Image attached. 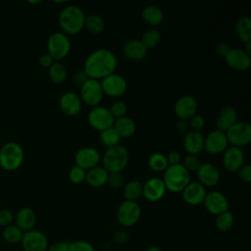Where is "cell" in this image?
<instances>
[{
	"label": "cell",
	"instance_id": "6da1fadb",
	"mask_svg": "<svg viewBox=\"0 0 251 251\" xmlns=\"http://www.w3.org/2000/svg\"><path fill=\"white\" fill-rule=\"evenodd\" d=\"M117 64V57L111 50L100 48L87 56L83 71L89 78L100 80L114 74Z\"/></svg>",
	"mask_w": 251,
	"mask_h": 251
},
{
	"label": "cell",
	"instance_id": "7a4b0ae2",
	"mask_svg": "<svg viewBox=\"0 0 251 251\" xmlns=\"http://www.w3.org/2000/svg\"><path fill=\"white\" fill-rule=\"evenodd\" d=\"M85 14L76 5H69L62 9L59 14V25L65 34L75 35L84 27Z\"/></svg>",
	"mask_w": 251,
	"mask_h": 251
},
{
	"label": "cell",
	"instance_id": "3957f363",
	"mask_svg": "<svg viewBox=\"0 0 251 251\" xmlns=\"http://www.w3.org/2000/svg\"><path fill=\"white\" fill-rule=\"evenodd\" d=\"M163 182L167 190L181 192L190 182V173L181 165H169L164 171Z\"/></svg>",
	"mask_w": 251,
	"mask_h": 251
},
{
	"label": "cell",
	"instance_id": "277c9868",
	"mask_svg": "<svg viewBox=\"0 0 251 251\" xmlns=\"http://www.w3.org/2000/svg\"><path fill=\"white\" fill-rule=\"evenodd\" d=\"M128 161V150L121 144L107 148L102 158L103 168H105L108 173L122 172L127 166Z\"/></svg>",
	"mask_w": 251,
	"mask_h": 251
},
{
	"label": "cell",
	"instance_id": "5b68a950",
	"mask_svg": "<svg viewBox=\"0 0 251 251\" xmlns=\"http://www.w3.org/2000/svg\"><path fill=\"white\" fill-rule=\"evenodd\" d=\"M24 157L23 147L15 141H8L0 149V166L6 171H15L22 166Z\"/></svg>",
	"mask_w": 251,
	"mask_h": 251
},
{
	"label": "cell",
	"instance_id": "8992f818",
	"mask_svg": "<svg viewBox=\"0 0 251 251\" xmlns=\"http://www.w3.org/2000/svg\"><path fill=\"white\" fill-rule=\"evenodd\" d=\"M47 53L54 59L60 61L66 58L71 51V41L64 32H55L47 40Z\"/></svg>",
	"mask_w": 251,
	"mask_h": 251
},
{
	"label": "cell",
	"instance_id": "52a82bcc",
	"mask_svg": "<svg viewBox=\"0 0 251 251\" xmlns=\"http://www.w3.org/2000/svg\"><path fill=\"white\" fill-rule=\"evenodd\" d=\"M141 217V208L136 201L125 200L117 209V221L126 227L134 226Z\"/></svg>",
	"mask_w": 251,
	"mask_h": 251
},
{
	"label": "cell",
	"instance_id": "ba28073f",
	"mask_svg": "<svg viewBox=\"0 0 251 251\" xmlns=\"http://www.w3.org/2000/svg\"><path fill=\"white\" fill-rule=\"evenodd\" d=\"M89 126L98 131H103L114 125L115 118L112 116L109 108L104 106H95L89 111L87 116Z\"/></svg>",
	"mask_w": 251,
	"mask_h": 251
},
{
	"label": "cell",
	"instance_id": "9c48e42d",
	"mask_svg": "<svg viewBox=\"0 0 251 251\" xmlns=\"http://www.w3.org/2000/svg\"><path fill=\"white\" fill-rule=\"evenodd\" d=\"M79 88V97L82 103L91 107L100 105L104 97V92L99 80L88 78Z\"/></svg>",
	"mask_w": 251,
	"mask_h": 251
},
{
	"label": "cell",
	"instance_id": "30bf717a",
	"mask_svg": "<svg viewBox=\"0 0 251 251\" xmlns=\"http://www.w3.org/2000/svg\"><path fill=\"white\" fill-rule=\"evenodd\" d=\"M226 134L228 143L241 148L251 141V126L247 122H236Z\"/></svg>",
	"mask_w": 251,
	"mask_h": 251
},
{
	"label": "cell",
	"instance_id": "8fae6325",
	"mask_svg": "<svg viewBox=\"0 0 251 251\" xmlns=\"http://www.w3.org/2000/svg\"><path fill=\"white\" fill-rule=\"evenodd\" d=\"M24 251H46L48 248V238L40 230L31 229L24 232L21 240Z\"/></svg>",
	"mask_w": 251,
	"mask_h": 251
},
{
	"label": "cell",
	"instance_id": "7c38bea8",
	"mask_svg": "<svg viewBox=\"0 0 251 251\" xmlns=\"http://www.w3.org/2000/svg\"><path fill=\"white\" fill-rule=\"evenodd\" d=\"M104 94L111 97H119L125 94L127 89V82L124 76L112 74L100 81Z\"/></svg>",
	"mask_w": 251,
	"mask_h": 251
},
{
	"label": "cell",
	"instance_id": "4fadbf2b",
	"mask_svg": "<svg viewBox=\"0 0 251 251\" xmlns=\"http://www.w3.org/2000/svg\"><path fill=\"white\" fill-rule=\"evenodd\" d=\"M227 138L226 132L218 129L210 131L204 137V149L211 155H218L223 153L227 148Z\"/></svg>",
	"mask_w": 251,
	"mask_h": 251
},
{
	"label": "cell",
	"instance_id": "5bb4252c",
	"mask_svg": "<svg viewBox=\"0 0 251 251\" xmlns=\"http://www.w3.org/2000/svg\"><path fill=\"white\" fill-rule=\"evenodd\" d=\"M100 161V153L98 150L91 146H85L78 149L75 155V166L87 171L96 166Z\"/></svg>",
	"mask_w": 251,
	"mask_h": 251
},
{
	"label": "cell",
	"instance_id": "9a60e30c",
	"mask_svg": "<svg viewBox=\"0 0 251 251\" xmlns=\"http://www.w3.org/2000/svg\"><path fill=\"white\" fill-rule=\"evenodd\" d=\"M204 205L206 210L212 215H219L226 211H228V201L225 194L218 190L207 192L204 199Z\"/></svg>",
	"mask_w": 251,
	"mask_h": 251
},
{
	"label": "cell",
	"instance_id": "2e32d148",
	"mask_svg": "<svg viewBox=\"0 0 251 251\" xmlns=\"http://www.w3.org/2000/svg\"><path fill=\"white\" fill-rule=\"evenodd\" d=\"M197 101L191 95H182L175 103L174 111L178 120L188 121L197 111Z\"/></svg>",
	"mask_w": 251,
	"mask_h": 251
},
{
	"label": "cell",
	"instance_id": "e0dca14e",
	"mask_svg": "<svg viewBox=\"0 0 251 251\" xmlns=\"http://www.w3.org/2000/svg\"><path fill=\"white\" fill-rule=\"evenodd\" d=\"M223 153L222 162L226 171L235 173L244 165V153L241 148L234 146L227 147Z\"/></svg>",
	"mask_w": 251,
	"mask_h": 251
},
{
	"label": "cell",
	"instance_id": "ac0fdd59",
	"mask_svg": "<svg viewBox=\"0 0 251 251\" xmlns=\"http://www.w3.org/2000/svg\"><path fill=\"white\" fill-rule=\"evenodd\" d=\"M181 192L184 202L190 206L202 204L207 194L206 187L198 181H190Z\"/></svg>",
	"mask_w": 251,
	"mask_h": 251
},
{
	"label": "cell",
	"instance_id": "d6986e66",
	"mask_svg": "<svg viewBox=\"0 0 251 251\" xmlns=\"http://www.w3.org/2000/svg\"><path fill=\"white\" fill-rule=\"evenodd\" d=\"M59 107L67 116H76L82 108V101L79 95L74 91L63 93L59 99Z\"/></svg>",
	"mask_w": 251,
	"mask_h": 251
},
{
	"label": "cell",
	"instance_id": "ffe728a7",
	"mask_svg": "<svg viewBox=\"0 0 251 251\" xmlns=\"http://www.w3.org/2000/svg\"><path fill=\"white\" fill-rule=\"evenodd\" d=\"M198 182L205 187H213L220 181V171L212 163H203L196 171Z\"/></svg>",
	"mask_w": 251,
	"mask_h": 251
},
{
	"label": "cell",
	"instance_id": "44dd1931",
	"mask_svg": "<svg viewBox=\"0 0 251 251\" xmlns=\"http://www.w3.org/2000/svg\"><path fill=\"white\" fill-rule=\"evenodd\" d=\"M166 191L167 189L162 178L151 177L143 184L142 196L150 202H156L164 197Z\"/></svg>",
	"mask_w": 251,
	"mask_h": 251
},
{
	"label": "cell",
	"instance_id": "7402d4cb",
	"mask_svg": "<svg viewBox=\"0 0 251 251\" xmlns=\"http://www.w3.org/2000/svg\"><path fill=\"white\" fill-rule=\"evenodd\" d=\"M226 64L235 71H246L251 65V59L243 49L230 48L226 56L225 57Z\"/></svg>",
	"mask_w": 251,
	"mask_h": 251
},
{
	"label": "cell",
	"instance_id": "603a6c76",
	"mask_svg": "<svg viewBox=\"0 0 251 251\" xmlns=\"http://www.w3.org/2000/svg\"><path fill=\"white\" fill-rule=\"evenodd\" d=\"M238 120L236 110L231 106H225L219 112L216 120V126L218 130L226 132Z\"/></svg>",
	"mask_w": 251,
	"mask_h": 251
},
{
	"label": "cell",
	"instance_id": "cb8c5ba5",
	"mask_svg": "<svg viewBox=\"0 0 251 251\" xmlns=\"http://www.w3.org/2000/svg\"><path fill=\"white\" fill-rule=\"evenodd\" d=\"M183 147L187 154L198 155L204 149V136L201 131L189 130L184 134Z\"/></svg>",
	"mask_w": 251,
	"mask_h": 251
},
{
	"label": "cell",
	"instance_id": "d4e9b609",
	"mask_svg": "<svg viewBox=\"0 0 251 251\" xmlns=\"http://www.w3.org/2000/svg\"><path fill=\"white\" fill-rule=\"evenodd\" d=\"M123 54L130 61H141L146 57L147 49L140 39H129L123 46Z\"/></svg>",
	"mask_w": 251,
	"mask_h": 251
},
{
	"label": "cell",
	"instance_id": "484cf974",
	"mask_svg": "<svg viewBox=\"0 0 251 251\" xmlns=\"http://www.w3.org/2000/svg\"><path fill=\"white\" fill-rule=\"evenodd\" d=\"M14 221L16 222V226L25 232L33 229L36 224V214L31 208L24 207L17 212Z\"/></svg>",
	"mask_w": 251,
	"mask_h": 251
},
{
	"label": "cell",
	"instance_id": "4316f807",
	"mask_svg": "<svg viewBox=\"0 0 251 251\" xmlns=\"http://www.w3.org/2000/svg\"><path fill=\"white\" fill-rule=\"evenodd\" d=\"M108 176L109 173L105 168L101 166H96L86 171L85 181L92 187H101L107 183Z\"/></svg>",
	"mask_w": 251,
	"mask_h": 251
},
{
	"label": "cell",
	"instance_id": "83f0119b",
	"mask_svg": "<svg viewBox=\"0 0 251 251\" xmlns=\"http://www.w3.org/2000/svg\"><path fill=\"white\" fill-rule=\"evenodd\" d=\"M113 127L118 131V133L121 135L122 138L123 137H130L136 131L135 122L127 116H124V117L115 119Z\"/></svg>",
	"mask_w": 251,
	"mask_h": 251
},
{
	"label": "cell",
	"instance_id": "f1b7e54d",
	"mask_svg": "<svg viewBox=\"0 0 251 251\" xmlns=\"http://www.w3.org/2000/svg\"><path fill=\"white\" fill-rule=\"evenodd\" d=\"M141 17L143 21L152 26L160 25L164 19V14L162 10L155 5L145 6L141 12Z\"/></svg>",
	"mask_w": 251,
	"mask_h": 251
},
{
	"label": "cell",
	"instance_id": "f546056e",
	"mask_svg": "<svg viewBox=\"0 0 251 251\" xmlns=\"http://www.w3.org/2000/svg\"><path fill=\"white\" fill-rule=\"evenodd\" d=\"M235 32L238 38L246 43L251 41V19L248 16L239 18L235 23Z\"/></svg>",
	"mask_w": 251,
	"mask_h": 251
},
{
	"label": "cell",
	"instance_id": "4dcf8cb0",
	"mask_svg": "<svg viewBox=\"0 0 251 251\" xmlns=\"http://www.w3.org/2000/svg\"><path fill=\"white\" fill-rule=\"evenodd\" d=\"M123 187H124L123 192L126 200L135 201L140 196H142L143 184L139 180H136V179L129 180L126 183H125Z\"/></svg>",
	"mask_w": 251,
	"mask_h": 251
},
{
	"label": "cell",
	"instance_id": "1f68e13d",
	"mask_svg": "<svg viewBox=\"0 0 251 251\" xmlns=\"http://www.w3.org/2000/svg\"><path fill=\"white\" fill-rule=\"evenodd\" d=\"M84 27L93 34L101 33L105 28V21L103 18L96 14H89L85 17Z\"/></svg>",
	"mask_w": 251,
	"mask_h": 251
},
{
	"label": "cell",
	"instance_id": "d6a6232c",
	"mask_svg": "<svg viewBox=\"0 0 251 251\" xmlns=\"http://www.w3.org/2000/svg\"><path fill=\"white\" fill-rule=\"evenodd\" d=\"M234 223V218L231 212L226 211L216 216L215 219V227L220 232H226L228 231Z\"/></svg>",
	"mask_w": 251,
	"mask_h": 251
},
{
	"label": "cell",
	"instance_id": "836d02e7",
	"mask_svg": "<svg viewBox=\"0 0 251 251\" xmlns=\"http://www.w3.org/2000/svg\"><path fill=\"white\" fill-rule=\"evenodd\" d=\"M50 79L57 84L63 83L67 78V69L60 61H55L48 71Z\"/></svg>",
	"mask_w": 251,
	"mask_h": 251
},
{
	"label": "cell",
	"instance_id": "e575fe53",
	"mask_svg": "<svg viewBox=\"0 0 251 251\" xmlns=\"http://www.w3.org/2000/svg\"><path fill=\"white\" fill-rule=\"evenodd\" d=\"M147 164L148 167L154 172H164L169 166L166 155L161 152L152 153L148 157Z\"/></svg>",
	"mask_w": 251,
	"mask_h": 251
},
{
	"label": "cell",
	"instance_id": "d590c367",
	"mask_svg": "<svg viewBox=\"0 0 251 251\" xmlns=\"http://www.w3.org/2000/svg\"><path fill=\"white\" fill-rule=\"evenodd\" d=\"M99 138H100V142L107 148L119 145L122 139L121 135L113 126L101 131Z\"/></svg>",
	"mask_w": 251,
	"mask_h": 251
},
{
	"label": "cell",
	"instance_id": "8d00e7d4",
	"mask_svg": "<svg viewBox=\"0 0 251 251\" xmlns=\"http://www.w3.org/2000/svg\"><path fill=\"white\" fill-rule=\"evenodd\" d=\"M2 235L6 242L16 244L21 242L24 235V231L21 230L16 225H10L4 228Z\"/></svg>",
	"mask_w": 251,
	"mask_h": 251
},
{
	"label": "cell",
	"instance_id": "74e56055",
	"mask_svg": "<svg viewBox=\"0 0 251 251\" xmlns=\"http://www.w3.org/2000/svg\"><path fill=\"white\" fill-rule=\"evenodd\" d=\"M142 44L146 47V49H152L156 47L160 41H161V34L160 32L155 29V28H150L147 29L143 34L140 39Z\"/></svg>",
	"mask_w": 251,
	"mask_h": 251
},
{
	"label": "cell",
	"instance_id": "f35d334b",
	"mask_svg": "<svg viewBox=\"0 0 251 251\" xmlns=\"http://www.w3.org/2000/svg\"><path fill=\"white\" fill-rule=\"evenodd\" d=\"M86 171L78 166H74L69 172V179L74 184H79L85 181Z\"/></svg>",
	"mask_w": 251,
	"mask_h": 251
},
{
	"label": "cell",
	"instance_id": "ab89813d",
	"mask_svg": "<svg viewBox=\"0 0 251 251\" xmlns=\"http://www.w3.org/2000/svg\"><path fill=\"white\" fill-rule=\"evenodd\" d=\"M107 183L113 189L122 188L125 185V176L122 172L118 173H109Z\"/></svg>",
	"mask_w": 251,
	"mask_h": 251
},
{
	"label": "cell",
	"instance_id": "60d3db41",
	"mask_svg": "<svg viewBox=\"0 0 251 251\" xmlns=\"http://www.w3.org/2000/svg\"><path fill=\"white\" fill-rule=\"evenodd\" d=\"M201 164H202V163H201L200 159H199L196 155L187 154V155L183 158V161H182V164H181V165H182L188 172H191V171H197Z\"/></svg>",
	"mask_w": 251,
	"mask_h": 251
},
{
	"label": "cell",
	"instance_id": "b9f144b4",
	"mask_svg": "<svg viewBox=\"0 0 251 251\" xmlns=\"http://www.w3.org/2000/svg\"><path fill=\"white\" fill-rule=\"evenodd\" d=\"M69 251H95V248L86 240H75L69 242Z\"/></svg>",
	"mask_w": 251,
	"mask_h": 251
},
{
	"label": "cell",
	"instance_id": "7bdbcfd3",
	"mask_svg": "<svg viewBox=\"0 0 251 251\" xmlns=\"http://www.w3.org/2000/svg\"><path fill=\"white\" fill-rule=\"evenodd\" d=\"M109 110H110L112 116L115 119H118V118L126 116L127 107L123 101H117L112 104V106L109 108Z\"/></svg>",
	"mask_w": 251,
	"mask_h": 251
},
{
	"label": "cell",
	"instance_id": "ee69618b",
	"mask_svg": "<svg viewBox=\"0 0 251 251\" xmlns=\"http://www.w3.org/2000/svg\"><path fill=\"white\" fill-rule=\"evenodd\" d=\"M205 123H206L205 118L202 115L197 113L188 120L189 127L191 128V130H196V131H200L205 126Z\"/></svg>",
	"mask_w": 251,
	"mask_h": 251
},
{
	"label": "cell",
	"instance_id": "f6af8a7d",
	"mask_svg": "<svg viewBox=\"0 0 251 251\" xmlns=\"http://www.w3.org/2000/svg\"><path fill=\"white\" fill-rule=\"evenodd\" d=\"M15 220V216L12 213V211L8 209H2L0 210V226H8L12 225L13 221Z\"/></svg>",
	"mask_w": 251,
	"mask_h": 251
},
{
	"label": "cell",
	"instance_id": "bcb514c9",
	"mask_svg": "<svg viewBox=\"0 0 251 251\" xmlns=\"http://www.w3.org/2000/svg\"><path fill=\"white\" fill-rule=\"evenodd\" d=\"M237 176L238 177L244 181L249 183L251 181V166L249 164L243 165L237 172Z\"/></svg>",
	"mask_w": 251,
	"mask_h": 251
},
{
	"label": "cell",
	"instance_id": "7dc6e473",
	"mask_svg": "<svg viewBox=\"0 0 251 251\" xmlns=\"http://www.w3.org/2000/svg\"><path fill=\"white\" fill-rule=\"evenodd\" d=\"M229 50H230V47H229L228 43H226V42H219L214 47V51H215L216 55H218L219 57H223V58H225L226 56V54L228 53Z\"/></svg>",
	"mask_w": 251,
	"mask_h": 251
},
{
	"label": "cell",
	"instance_id": "c3c4849f",
	"mask_svg": "<svg viewBox=\"0 0 251 251\" xmlns=\"http://www.w3.org/2000/svg\"><path fill=\"white\" fill-rule=\"evenodd\" d=\"M89 77L86 75V74L84 73L83 70H80V71H77L74 76H73V82L75 86H81Z\"/></svg>",
	"mask_w": 251,
	"mask_h": 251
},
{
	"label": "cell",
	"instance_id": "681fc988",
	"mask_svg": "<svg viewBox=\"0 0 251 251\" xmlns=\"http://www.w3.org/2000/svg\"><path fill=\"white\" fill-rule=\"evenodd\" d=\"M46 251H69V242L67 241H57L48 246Z\"/></svg>",
	"mask_w": 251,
	"mask_h": 251
},
{
	"label": "cell",
	"instance_id": "f907efd6",
	"mask_svg": "<svg viewBox=\"0 0 251 251\" xmlns=\"http://www.w3.org/2000/svg\"><path fill=\"white\" fill-rule=\"evenodd\" d=\"M166 157L169 165H177V164H180L181 162V155L179 152L176 150L171 151Z\"/></svg>",
	"mask_w": 251,
	"mask_h": 251
},
{
	"label": "cell",
	"instance_id": "816d5d0a",
	"mask_svg": "<svg viewBox=\"0 0 251 251\" xmlns=\"http://www.w3.org/2000/svg\"><path fill=\"white\" fill-rule=\"evenodd\" d=\"M54 62H55L54 59H53L48 53L41 55V56L39 57V59H38L39 65H40L41 67H43V68H48V69L50 68V66H51Z\"/></svg>",
	"mask_w": 251,
	"mask_h": 251
},
{
	"label": "cell",
	"instance_id": "f5cc1de1",
	"mask_svg": "<svg viewBox=\"0 0 251 251\" xmlns=\"http://www.w3.org/2000/svg\"><path fill=\"white\" fill-rule=\"evenodd\" d=\"M176 130L179 133H186L187 131H189V125H188V121L186 120H178L176 123Z\"/></svg>",
	"mask_w": 251,
	"mask_h": 251
},
{
	"label": "cell",
	"instance_id": "db71d44e",
	"mask_svg": "<svg viewBox=\"0 0 251 251\" xmlns=\"http://www.w3.org/2000/svg\"><path fill=\"white\" fill-rule=\"evenodd\" d=\"M243 50H244V52H245L246 54H248L249 56L251 55V41L245 43V48H244Z\"/></svg>",
	"mask_w": 251,
	"mask_h": 251
},
{
	"label": "cell",
	"instance_id": "11a10c76",
	"mask_svg": "<svg viewBox=\"0 0 251 251\" xmlns=\"http://www.w3.org/2000/svg\"><path fill=\"white\" fill-rule=\"evenodd\" d=\"M145 251H163V250H162V248H161V247L153 245V246H149L148 248H146V249H145Z\"/></svg>",
	"mask_w": 251,
	"mask_h": 251
},
{
	"label": "cell",
	"instance_id": "9f6ffc18",
	"mask_svg": "<svg viewBox=\"0 0 251 251\" xmlns=\"http://www.w3.org/2000/svg\"><path fill=\"white\" fill-rule=\"evenodd\" d=\"M27 2H28L29 4H39L41 1H39V0H37V1H30V0H29V1H27Z\"/></svg>",
	"mask_w": 251,
	"mask_h": 251
}]
</instances>
